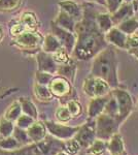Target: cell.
Returning a JSON list of instances; mask_svg holds the SVG:
<instances>
[{
  "label": "cell",
  "mask_w": 138,
  "mask_h": 155,
  "mask_svg": "<svg viewBox=\"0 0 138 155\" xmlns=\"http://www.w3.org/2000/svg\"><path fill=\"white\" fill-rule=\"evenodd\" d=\"M134 4L136 6H138V0H134Z\"/></svg>",
  "instance_id": "c3c4849f"
},
{
  "label": "cell",
  "mask_w": 138,
  "mask_h": 155,
  "mask_svg": "<svg viewBox=\"0 0 138 155\" xmlns=\"http://www.w3.org/2000/svg\"><path fill=\"white\" fill-rule=\"evenodd\" d=\"M19 101L21 102L23 114L31 116L35 120H38V110L31 99L27 98V97H21V98H19Z\"/></svg>",
  "instance_id": "d4e9b609"
},
{
  "label": "cell",
  "mask_w": 138,
  "mask_h": 155,
  "mask_svg": "<svg viewBox=\"0 0 138 155\" xmlns=\"http://www.w3.org/2000/svg\"><path fill=\"white\" fill-rule=\"evenodd\" d=\"M82 146L74 137L69 140H66V141H63V151L66 152L67 154L69 155H77L81 152L82 150Z\"/></svg>",
  "instance_id": "4dcf8cb0"
},
{
  "label": "cell",
  "mask_w": 138,
  "mask_h": 155,
  "mask_svg": "<svg viewBox=\"0 0 138 155\" xmlns=\"http://www.w3.org/2000/svg\"><path fill=\"white\" fill-rule=\"evenodd\" d=\"M134 12H135V8L132 2L131 3L125 2V3H123L114 14H111L112 22H114V25L117 26V25L121 24L122 22L132 18V17L134 16Z\"/></svg>",
  "instance_id": "9a60e30c"
},
{
  "label": "cell",
  "mask_w": 138,
  "mask_h": 155,
  "mask_svg": "<svg viewBox=\"0 0 138 155\" xmlns=\"http://www.w3.org/2000/svg\"><path fill=\"white\" fill-rule=\"evenodd\" d=\"M82 20L76 22L74 33L76 44L72 52V57L79 60H90L104 50L107 45L105 34L100 30L97 24L96 12L93 3L82 4Z\"/></svg>",
  "instance_id": "6da1fadb"
},
{
  "label": "cell",
  "mask_w": 138,
  "mask_h": 155,
  "mask_svg": "<svg viewBox=\"0 0 138 155\" xmlns=\"http://www.w3.org/2000/svg\"><path fill=\"white\" fill-rule=\"evenodd\" d=\"M62 48H63V47H62L61 42L57 38V36H55L53 33H50L44 36L43 42H42V51L43 52H47V53H50V54H54V53H56L58 50H60Z\"/></svg>",
  "instance_id": "44dd1931"
},
{
  "label": "cell",
  "mask_w": 138,
  "mask_h": 155,
  "mask_svg": "<svg viewBox=\"0 0 138 155\" xmlns=\"http://www.w3.org/2000/svg\"><path fill=\"white\" fill-rule=\"evenodd\" d=\"M138 49V35H128L127 39V44H126V50L132 51V50H136Z\"/></svg>",
  "instance_id": "60d3db41"
},
{
  "label": "cell",
  "mask_w": 138,
  "mask_h": 155,
  "mask_svg": "<svg viewBox=\"0 0 138 155\" xmlns=\"http://www.w3.org/2000/svg\"><path fill=\"white\" fill-rule=\"evenodd\" d=\"M105 38H106V41L111 44L112 46L126 50L128 35L121 31L117 27H112L107 33H105Z\"/></svg>",
  "instance_id": "5bb4252c"
},
{
  "label": "cell",
  "mask_w": 138,
  "mask_h": 155,
  "mask_svg": "<svg viewBox=\"0 0 138 155\" xmlns=\"http://www.w3.org/2000/svg\"><path fill=\"white\" fill-rule=\"evenodd\" d=\"M93 2H96V3L100 4V5H106V0H91Z\"/></svg>",
  "instance_id": "7bdbcfd3"
},
{
  "label": "cell",
  "mask_w": 138,
  "mask_h": 155,
  "mask_svg": "<svg viewBox=\"0 0 138 155\" xmlns=\"http://www.w3.org/2000/svg\"><path fill=\"white\" fill-rule=\"evenodd\" d=\"M69 53L66 51L64 48L58 50L56 53L52 54L53 57H54L55 61L57 62L58 64H66V63H69L71 61V58H69Z\"/></svg>",
  "instance_id": "8d00e7d4"
},
{
  "label": "cell",
  "mask_w": 138,
  "mask_h": 155,
  "mask_svg": "<svg viewBox=\"0 0 138 155\" xmlns=\"http://www.w3.org/2000/svg\"><path fill=\"white\" fill-rule=\"evenodd\" d=\"M82 90L86 95L94 98V97L108 95L111 92L112 88L103 79L90 76L87 79H85L84 83H82Z\"/></svg>",
  "instance_id": "5b68a950"
},
{
  "label": "cell",
  "mask_w": 138,
  "mask_h": 155,
  "mask_svg": "<svg viewBox=\"0 0 138 155\" xmlns=\"http://www.w3.org/2000/svg\"><path fill=\"white\" fill-rule=\"evenodd\" d=\"M90 76L103 79L112 89L120 86L117 77V58L114 47L107 46L94 57Z\"/></svg>",
  "instance_id": "7a4b0ae2"
},
{
  "label": "cell",
  "mask_w": 138,
  "mask_h": 155,
  "mask_svg": "<svg viewBox=\"0 0 138 155\" xmlns=\"http://www.w3.org/2000/svg\"><path fill=\"white\" fill-rule=\"evenodd\" d=\"M55 118L58 122L60 123H68L72 120V115L69 112L68 107L66 106H60L59 107H57L56 112H55Z\"/></svg>",
  "instance_id": "1f68e13d"
},
{
  "label": "cell",
  "mask_w": 138,
  "mask_h": 155,
  "mask_svg": "<svg viewBox=\"0 0 138 155\" xmlns=\"http://www.w3.org/2000/svg\"><path fill=\"white\" fill-rule=\"evenodd\" d=\"M27 132H28V136L33 144L41 143L49 136L46 122L40 121V120H36L31 125V127L27 129Z\"/></svg>",
  "instance_id": "7c38bea8"
},
{
  "label": "cell",
  "mask_w": 138,
  "mask_h": 155,
  "mask_svg": "<svg viewBox=\"0 0 138 155\" xmlns=\"http://www.w3.org/2000/svg\"><path fill=\"white\" fill-rule=\"evenodd\" d=\"M51 28H52V33L55 36H57V38L61 42L62 47L69 54H72L75 44H76V35H75V33L59 27L54 21L51 23Z\"/></svg>",
  "instance_id": "9c48e42d"
},
{
  "label": "cell",
  "mask_w": 138,
  "mask_h": 155,
  "mask_svg": "<svg viewBox=\"0 0 138 155\" xmlns=\"http://www.w3.org/2000/svg\"><path fill=\"white\" fill-rule=\"evenodd\" d=\"M129 53L133 55V56L135 57V58H137L138 59V49L136 50H132V51H129Z\"/></svg>",
  "instance_id": "f6af8a7d"
},
{
  "label": "cell",
  "mask_w": 138,
  "mask_h": 155,
  "mask_svg": "<svg viewBox=\"0 0 138 155\" xmlns=\"http://www.w3.org/2000/svg\"><path fill=\"white\" fill-rule=\"evenodd\" d=\"M0 155H43L37 144H30L16 151H4L0 149Z\"/></svg>",
  "instance_id": "ffe728a7"
},
{
  "label": "cell",
  "mask_w": 138,
  "mask_h": 155,
  "mask_svg": "<svg viewBox=\"0 0 138 155\" xmlns=\"http://www.w3.org/2000/svg\"><path fill=\"white\" fill-rule=\"evenodd\" d=\"M117 28L127 35H133L138 30V20L132 17V18L128 19L117 25Z\"/></svg>",
  "instance_id": "f1b7e54d"
},
{
  "label": "cell",
  "mask_w": 138,
  "mask_h": 155,
  "mask_svg": "<svg viewBox=\"0 0 138 155\" xmlns=\"http://www.w3.org/2000/svg\"><path fill=\"white\" fill-rule=\"evenodd\" d=\"M25 31H27V29H26V27L21 23V22H19V23H17V24H14L11 27V30H9L11 35L14 36V38L18 36H20L22 33H24Z\"/></svg>",
  "instance_id": "ab89813d"
},
{
  "label": "cell",
  "mask_w": 138,
  "mask_h": 155,
  "mask_svg": "<svg viewBox=\"0 0 138 155\" xmlns=\"http://www.w3.org/2000/svg\"><path fill=\"white\" fill-rule=\"evenodd\" d=\"M107 151L109 152L110 155H117L126 152L124 139L120 132L114 134L107 141Z\"/></svg>",
  "instance_id": "ac0fdd59"
},
{
  "label": "cell",
  "mask_w": 138,
  "mask_h": 155,
  "mask_svg": "<svg viewBox=\"0 0 138 155\" xmlns=\"http://www.w3.org/2000/svg\"><path fill=\"white\" fill-rule=\"evenodd\" d=\"M57 74L69 80L71 83H74L75 77H76V65H75L73 60H71L69 63L66 64H59Z\"/></svg>",
  "instance_id": "d6986e66"
},
{
  "label": "cell",
  "mask_w": 138,
  "mask_h": 155,
  "mask_svg": "<svg viewBox=\"0 0 138 155\" xmlns=\"http://www.w3.org/2000/svg\"><path fill=\"white\" fill-rule=\"evenodd\" d=\"M14 139L17 140L18 142H20L23 146H27V145H30V144H33L30 140V137L28 136V132H27L26 129H22L20 127L16 126L14 128V131L12 134Z\"/></svg>",
  "instance_id": "836d02e7"
},
{
  "label": "cell",
  "mask_w": 138,
  "mask_h": 155,
  "mask_svg": "<svg viewBox=\"0 0 138 155\" xmlns=\"http://www.w3.org/2000/svg\"><path fill=\"white\" fill-rule=\"evenodd\" d=\"M107 152V141L101 139H96L91 146L86 149L88 155H104Z\"/></svg>",
  "instance_id": "4316f807"
},
{
  "label": "cell",
  "mask_w": 138,
  "mask_h": 155,
  "mask_svg": "<svg viewBox=\"0 0 138 155\" xmlns=\"http://www.w3.org/2000/svg\"><path fill=\"white\" fill-rule=\"evenodd\" d=\"M43 38L37 31H25L20 36L14 38L12 45L18 47L19 49L26 50V51H31V50H36L41 42H43Z\"/></svg>",
  "instance_id": "ba28073f"
},
{
  "label": "cell",
  "mask_w": 138,
  "mask_h": 155,
  "mask_svg": "<svg viewBox=\"0 0 138 155\" xmlns=\"http://www.w3.org/2000/svg\"><path fill=\"white\" fill-rule=\"evenodd\" d=\"M117 155H128V154H127V152H124V153H122V154H117Z\"/></svg>",
  "instance_id": "681fc988"
},
{
  "label": "cell",
  "mask_w": 138,
  "mask_h": 155,
  "mask_svg": "<svg viewBox=\"0 0 138 155\" xmlns=\"http://www.w3.org/2000/svg\"><path fill=\"white\" fill-rule=\"evenodd\" d=\"M16 128V123L2 117L0 119V137H6L12 136Z\"/></svg>",
  "instance_id": "f546056e"
},
{
  "label": "cell",
  "mask_w": 138,
  "mask_h": 155,
  "mask_svg": "<svg viewBox=\"0 0 138 155\" xmlns=\"http://www.w3.org/2000/svg\"><path fill=\"white\" fill-rule=\"evenodd\" d=\"M137 104H138V101H137Z\"/></svg>",
  "instance_id": "f907efd6"
},
{
  "label": "cell",
  "mask_w": 138,
  "mask_h": 155,
  "mask_svg": "<svg viewBox=\"0 0 138 155\" xmlns=\"http://www.w3.org/2000/svg\"><path fill=\"white\" fill-rule=\"evenodd\" d=\"M37 61V71L49 72L51 74H56L58 71V66L59 64L55 61L54 57L52 54L47 53V52H39L36 56Z\"/></svg>",
  "instance_id": "8fae6325"
},
{
  "label": "cell",
  "mask_w": 138,
  "mask_h": 155,
  "mask_svg": "<svg viewBox=\"0 0 138 155\" xmlns=\"http://www.w3.org/2000/svg\"><path fill=\"white\" fill-rule=\"evenodd\" d=\"M22 24L26 27L27 30L29 31H37V28H38V20H37L36 16L33 14V12H24L21 16V19L20 21Z\"/></svg>",
  "instance_id": "484cf974"
},
{
  "label": "cell",
  "mask_w": 138,
  "mask_h": 155,
  "mask_svg": "<svg viewBox=\"0 0 138 155\" xmlns=\"http://www.w3.org/2000/svg\"><path fill=\"white\" fill-rule=\"evenodd\" d=\"M23 114V111H22V106L21 102L19 101H14L11 104H9L8 107L6 109L5 113H4L3 117L9 121H12L16 123V121Z\"/></svg>",
  "instance_id": "cb8c5ba5"
},
{
  "label": "cell",
  "mask_w": 138,
  "mask_h": 155,
  "mask_svg": "<svg viewBox=\"0 0 138 155\" xmlns=\"http://www.w3.org/2000/svg\"><path fill=\"white\" fill-rule=\"evenodd\" d=\"M104 113L109 115L111 117H114L117 120V117H119V107H117V102L115 97L112 95V93L110 92V97L109 101H107L106 106H105L104 109Z\"/></svg>",
  "instance_id": "d6a6232c"
},
{
  "label": "cell",
  "mask_w": 138,
  "mask_h": 155,
  "mask_svg": "<svg viewBox=\"0 0 138 155\" xmlns=\"http://www.w3.org/2000/svg\"><path fill=\"white\" fill-rule=\"evenodd\" d=\"M109 97H110V93L108 95H105V96L91 98L87 109L89 119H96L99 115L104 113L105 106H106L107 101H109Z\"/></svg>",
  "instance_id": "4fadbf2b"
},
{
  "label": "cell",
  "mask_w": 138,
  "mask_h": 155,
  "mask_svg": "<svg viewBox=\"0 0 138 155\" xmlns=\"http://www.w3.org/2000/svg\"><path fill=\"white\" fill-rule=\"evenodd\" d=\"M123 3L124 0H106V7L110 14H114Z\"/></svg>",
  "instance_id": "b9f144b4"
},
{
  "label": "cell",
  "mask_w": 138,
  "mask_h": 155,
  "mask_svg": "<svg viewBox=\"0 0 138 155\" xmlns=\"http://www.w3.org/2000/svg\"><path fill=\"white\" fill-rule=\"evenodd\" d=\"M35 121H36V120L34 118H32L31 116L22 114V116L16 121V126L20 127V128H22V129H26L27 130L29 127H31V125Z\"/></svg>",
  "instance_id": "74e56055"
},
{
  "label": "cell",
  "mask_w": 138,
  "mask_h": 155,
  "mask_svg": "<svg viewBox=\"0 0 138 155\" xmlns=\"http://www.w3.org/2000/svg\"><path fill=\"white\" fill-rule=\"evenodd\" d=\"M112 95L115 97L119 107V117L117 121L119 123L122 124L127 120L130 114L132 113L133 107H134V101L132 99V96L127 90L121 89V88H114L111 90Z\"/></svg>",
  "instance_id": "277c9868"
},
{
  "label": "cell",
  "mask_w": 138,
  "mask_h": 155,
  "mask_svg": "<svg viewBox=\"0 0 138 155\" xmlns=\"http://www.w3.org/2000/svg\"><path fill=\"white\" fill-rule=\"evenodd\" d=\"M54 22L56 23L58 26L61 27L65 30H68L70 32H73L75 30V25H76V20L74 18H72L70 15L67 14L66 12L60 9L59 12H58L56 19L54 20Z\"/></svg>",
  "instance_id": "e0dca14e"
},
{
  "label": "cell",
  "mask_w": 138,
  "mask_h": 155,
  "mask_svg": "<svg viewBox=\"0 0 138 155\" xmlns=\"http://www.w3.org/2000/svg\"><path fill=\"white\" fill-rule=\"evenodd\" d=\"M55 155H69V154H67L65 151H63V150H61V151H59L58 153H56Z\"/></svg>",
  "instance_id": "bcb514c9"
},
{
  "label": "cell",
  "mask_w": 138,
  "mask_h": 155,
  "mask_svg": "<svg viewBox=\"0 0 138 155\" xmlns=\"http://www.w3.org/2000/svg\"><path fill=\"white\" fill-rule=\"evenodd\" d=\"M33 92L37 101L41 102H50L54 98V95H53L51 90H50L49 86L35 83L33 86Z\"/></svg>",
  "instance_id": "7402d4cb"
},
{
  "label": "cell",
  "mask_w": 138,
  "mask_h": 155,
  "mask_svg": "<svg viewBox=\"0 0 138 155\" xmlns=\"http://www.w3.org/2000/svg\"><path fill=\"white\" fill-rule=\"evenodd\" d=\"M74 139L81 144L82 149H88L97 139L96 136V121L95 119H89L85 124L79 125V131Z\"/></svg>",
  "instance_id": "52a82bcc"
},
{
  "label": "cell",
  "mask_w": 138,
  "mask_h": 155,
  "mask_svg": "<svg viewBox=\"0 0 138 155\" xmlns=\"http://www.w3.org/2000/svg\"><path fill=\"white\" fill-rule=\"evenodd\" d=\"M133 0H124V2H127V3H131Z\"/></svg>",
  "instance_id": "7dc6e473"
},
{
  "label": "cell",
  "mask_w": 138,
  "mask_h": 155,
  "mask_svg": "<svg viewBox=\"0 0 138 155\" xmlns=\"http://www.w3.org/2000/svg\"><path fill=\"white\" fill-rule=\"evenodd\" d=\"M49 131V134L60 141H66L75 137L76 132L79 131V126L66 125V123H60V122L44 121Z\"/></svg>",
  "instance_id": "8992f818"
},
{
  "label": "cell",
  "mask_w": 138,
  "mask_h": 155,
  "mask_svg": "<svg viewBox=\"0 0 138 155\" xmlns=\"http://www.w3.org/2000/svg\"><path fill=\"white\" fill-rule=\"evenodd\" d=\"M23 145L20 142H18L14 136L0 137V149L4 150V151H16V150L23 148Z\"/></svg>",
  "instance_id": "83f0119b"
},
{
  "label": "cell",
  "mask_w": 138,
  "mask_h": 155,
  "mask_svg": "<svg viewBox=\"0 0 138 155\" xmlns=\"http://www.w3.org/2000/svg\"><path fill=\"white\" fill-rule=\"evenodd\" d=\"M96 121V136L97 139L108 141L114 134H117L121 124L117 118L102 113L95 119Z\"/></svg>",
  "instance_id": "3957f363"
},
{
  "label": "cell",
  "mask_w": 138,
  "mask_h": 155,
  "mask_svg": "<svg viewBox=\"0 0 138 155\" xmlns=\"http://www.w3.org/2000/svg\"><path fill=\"white\" fill-rule=\"evenodd\" d=\"M23 0H0V12H14L21 6Z\"/></svg>",
  "instance_id": "e575fe53"
},
{
  "label": "cell",
  "mask_w": 138,
  "mask_h": 155,
  "mask_svg": "<svg viewBox=\"0 0 138 155\" xmlns=\"http://www.w3.org/2000/svg\"><path fill=\"white\" fill-rule=\"evenodd\" d=\"M72 83L69 80L65 79L61 76L54 77L52 82L49 85V88L51 90L54 97L64 98L67 97L72 91Z\"/></svg>",
  "instance_id": "30bf717a"
},
{
  "label": "cell",
  "mask_w": 138,
  "mask_h": 155,
  "mask_svg": "<svg viewBox=\"0 0 138 155\" xmlns=\"http://www.w3.org/2000/svg\"><path fill=\"white\" fill-rule=\"evenodd\" d=\"M66 107H68L69 112L71 113L73 118L79 117L82 113V104L79 101H76V99H69V101L66 102Z\"/></svg>",
  "instance_id": "d590c367"
},
{
  "label": "cell",
  "mask_w": 138,
  "mask_h": 155,
  "mask_svg": "<svg viewBox=\"0 0 138 155\" xmlns=\"http://www.w3.org/2000/svg\"><path fill=\"white\" fill-rule=\"evenodd\" d=\"M97 24L99 26L100 30L105 34L109 31L112 27H114V24L111 19V14L110 12H98L96 17Z\"/></svg>",
  "instance_id": "603a6c76"
},
{
  "label": "cell",
  "mask_w": 138,
  "mask_h": 155,
  "mask_svg": "<svg viewBox=\"0 0 138 155\" xmlns=\"http://www.w3.org/2000/svg\"><path fill=\"white\" fill-rule=\"evenodd\" d=\"M60 9L66 12L67 14L70 15L72 18H74L77 22L82 20L84 11H82V5H79L76 2L72 1V0H62L58 3Z\"/></svg>",
  "instance_id": "2e32d148"
},
{
  "label": "cell",
  "mask_w": 138,
  "mask_h": 155,
  "mask_svg": "<svg viewBox=\"0 0 138 155\" xmlns=\"http://www.w3.org/2000/svg\"><path fill=\"white\" fill-rule=\"evenodd\" d=\"M54 74H51L49 72H44V71H36L35 74V80H36L37 84L44 85V86H49L50 83L52 82V80L54 79Z\"/></svg>",
  "instance_id": "f35d334b"
},
{
  "label": "cell",
  "mask_w": 138,
  "mask_h": 155,
  "mask_svg": "<svg viewBox=\"0 0 138 155\" xmlns=\"http://www.w3.org/2000/svg\"><path fill=\"white\" fill-rule=\"evenodd\" d=\"M3 37H4V31H3V27L0 26V44L1 41H3Z\"/></svg>",
  "instance_id": "ee69618b"
}]
</instances>
